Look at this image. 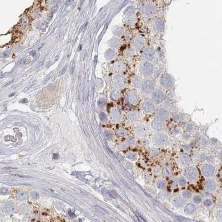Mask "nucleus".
<instances>
[{"label":"nucleus","instance_id":"nucleus-23","mask_svg":"<svg viewBox=\"0 0 222 222\" xmlns=\"http://www.w3.org/2000/svg\"><path fill=\"white\" fill-rule=\"evenodd\" d=\"M125 79L122 76H117L115 79V84L118 88H121L125 84Z\"/></svg>","mask_w":222,"mask_h":222},{"label":"nucleus","instance_id":"nucleus-22","mask_svg":"<svg viewBox=\"0 0 222 222\" xmlns=\"http://www.w3.org/2000/svg\"><path fill=\"white\" fill-rule=\"evenodd\" d=\"M173 204L176 207L178 208H180L184 206L185 201L183 198L177 197L174 198V200H173Z\"/></svg>","mask_w":222,"mask_h":222},{"label":"nucleus","instance_id":"nucleus-20","mask_svg":"<svg viewBox=\"0 0 222 222\" xmlns=\"http://www.w3.org/2000/svg\"><path fill=\"white\" fill-rule=\"evenodd\" d=\"M179 160L181 164L185 165L190 163L191 159L189 156L187 154H182L179 157Z\"/></svg>","mask_w":222,"mask_h":222},{"label":"nucleus","instance_id":"nucleus-6","mask_svg":"<svg viewBox=\"0 0 222 222\" xmlns=\"http://www.w3.org/2000/svg\"><path fill=\"white\" fill-rule=\"evenodd\" d=\"M153 141L156 146L164 147L168 143V137L164 133H158L153 137Z\"/></svg>","mask_w":222,"mask_h":222},{"label":"nucleus","instance_id":"nucleus-52","mask_svg":"<svg viewBox=\"0 0 222 222\" xmlns=\"http://www.w3.org/2000/svg\"><path fill=\"white\" fill-rule=\"evenodd\" d=\"M69 214H70V216H72L73 213H72V212H69Z\"/></svg>","mask_w":222,"mask_h":222},{"label":"nucleus","instance_id":"nucleus-7","mask_svg":"<svg viewBox=\"0 0 222 222\" xmlns=\"http://www.w3.org/2000/svg\"><path fill=\"white\" fill-rule=\"evenodd\" d=\"M157 11L156 6L152 3L149 2L144 4L142 8V13L144 16L147 18H151L153 16Z\"/></svg>","mask_w":222,"mask_h":222},{"label":"nucleus","instance_id":"nucleus-4","mask_svg":"<svg viewBox=\"0 0 222 222\" xmlns=\"http://www.w3.org/2000/svg\"><path fill=\"white\" fill-rule=\"evenodd\" d=\"M184 175L185 178L188 181H195L197 180L199 177V172L195 167H189L184 170Z\"/></svg>","mask_w":222,"mask_h":222},{"label":"nucleus","instance_id":"nucleus-29","mask_svg":"<svg viewBox=\"0 0 222 222\" xmlns=\"http://www.w3.org/2000/svg\"><path fill=\"white\" fill-rule=\"evenodd\" d=\"M182 196L185 199H188L191 197V193L188 190H184L182 192Z\"/></svg>","mask_w":222,"mask_h":222},{"label":"nucleus","instance_id":"nucleus-14","mask_svg":"<svg viewBox=\"0 0 222 222\" xmlns=\"http://www.w3.org/2000/svg\"><path fill=\"white\" fill-rule=\"evenodd\" d=\"M152 128L154 130L160 131L164 128V122L162 118L158 117L153 119L151 122Z\"/></svg>","mask_w":222,"mask_h":222},{"label":"nucleus","instance_id":"nucleus-21","mask_svg":"<svg viewBox=\"0 0 222 222\" xmlns=\"http://www.w3.org/2000/svg\"><path fill=\"white\" fill-rule=\"evenodd\" d=\"M196 210V208L194 204L192 203H189L185 206L184 208V212L187 214H192Z\"/></svg>","mask_w":222,"mask_h":222},{"label":"nucleus","instance_id":"nucleus-35","mask_svg":"<svg viewBox=\"0 0 222 222\" xmlns=\"http://www.w3.org/2000/svg\"><path fill=\"white\" fill-rule=\"evenodd\" d=\"M99 117H100V119H101V120L102 121H107V115H106L104 113H100V115H99Z\"/></svg>","mask_w":222,"mask_h":222},{"label":"nucleus","instance_id":"nucleus-43","mask_svg":"<svg viewBox=\"0 0 222 222\" xmlns=\"http://www.w3.org/2000/svg\"><path fill=\"white\" fill-rule=\"evenodd\" d=\"M157 53L158 54V56L160 57H164V53L163 51H162V49H159L158 50H157Z\"/></svg>","mask_w":222,"mask_h":222},{"label":"nucleus","instance_id":"nucleus-16","mask_svg":"<svg viewBox=\"0 0 222 222\" xmlns=\"http://www.w3.org/2000/svg\"><path fill=\"white\" fill-rule=\"evenodd\" d=\"M157 115L158 117L162 118V119H166L170 116V113L168 111L163 108H161L157 110Z\"/></svg>","mask_w":222,"mask_h":222},{"label":"nucleus","instance_id":"nucleus-3","mask_svg":"<svg viewBox=\"0 0 222 222\" xmlns=\"http://www.w3.org/2000/svg\"><path fill=\"white\" fill-rule=\"evenodd\" d=\"M155 82L153 79L147 78L143 80L140 89L142 93L146 95L151 94L153 90H155Z\"/></svg>","mask_w":222,"mask_h":222},{"label":"nucleus","instance_id":"nucleus-10","mask_svg":"<svg viewBox=\"0 0 222 222\" xmlns=\"http://www.w3.org/2000/svg\"><path fill=\"white\" fill-rule=\"evenodd\" d=\"M201 171L203 175L206 177H211L214 174L215 168L210 164H204L201 167Z\"/></svg>","mask_w":222,"mask_h":222},{"label":"nucleus","instance_id":"nucleus-9","mask_svg":"<svg viewBox=\"0 0 222 222\" xmlns=\"http://www.w3.org/2000/svg\"><path fill=\"white\" fill-rule=\"evenodd\" d=\"M165 95L163 90L160 89L154 90L151 93V98L156 104H159L163 101Z\"/></svg>","mask_w":222,"mask_h":222},{"label":"nucleus","instance_id":"nucleus-8","mask_svg":"<svg viewBox=\"0 0 222 222\" xmlns=\"http://www.w3.org/2000/svg\"><path fill=\"white\" fill-rule=\"evenodd\" d=\"M146 44L144 37L141 35L137 36L134 38L132 43L133 48L136 51H139L143 49Z\"/></svg>","mask_w":222,"mask_h":222},{"label":"nucleus","instance_id":"nucleus-48","mask_svg":"<svg viewBox=\"0 0 222 222\" xmlns=\"http://www.w3.org/2000/svg\"><path fill=\"white\" fill-rule=\"evenodd\" d=\"M187 130H188V131L192 130V129L193 128V126H192V125L191 124H189L187 126Z\"/></svg>","mask_w":222,"mask_h":222},{"label":"nucleus","instance_id":"nucleus-47","mask_svg":"<svg viewBox=\"0 0 222 222\" xmlns=\"http://www.w3.org/2000/svg\"><path fill=\"white\" fill-rule=\"evenodd\" d=\"M15 169V168H13V167H4V168H2V169L4 170H12Z\"/></svg>","mask_w":222,"mask_h":222},{"label":"nucleus","instance_id":"nucleus-12","mask_svg":"<svg viewBox=\"0 0 222 222\" xmlns=\"http://www.w3.org/2000/svg\"><path fill=\"white\" fill-rule=\"evenodd\" d=\"M164 22L160 18H156L152 23V29L156 32H161L164 29Z\"/></svg>","mask_w":222,"mask_h":222},{"label":"nucleus","instance_id":"nucleus-24","mask_svg":"<svg viewBox=\"0 0 222 222\" xmlns=\"http://www.w3.org/2000/svg\"><path fill=\"white\" fill-rule=\"evenodd\" d=\"M156 185L157 188H158L159 189H164L165 187L166 183H165V181L163 180V179H159V180H158L157 182H156Z\"/></svg>","mask_w":222,"mask_h":222},{"label":"nucleus","instance_id":"nucleus-53","mask_svg":"<svg viewBox=\"0 0 222 222\" xmlns=\"http://www.w3.org/2000/svg\"><path fill=\"white\" fill-rule=\"evenodd\" d=\"M79 49H78V50H79V49H80V50H81V48H82V45H80V46H79Z\"/></svg>","mask_w":222,"mask_h":222},{"label":"nucleus","instance_id":"nucleus-38","mask_svg":"<svg viewBox=\"0 0 222 222\" xmlns=\"http://www.w3.org/2000/svg\"><path fill=\"white\" fill-rule=\"evenodd\" d=\"M31 196L32 197V198H33L34 199H37L39 198V196H40V195H39L38 193H37V192H32V193H31Z\"/></svg>","mask_w":222,"mask_h":222},{"label":"nucleus","instance_id":"nucleus-37","mask_svg":"<svg viewBox=\"0 0 222 222\" xmlns=\"http://www.w3.org/2000/svg\"><path fill=\"white\" fill-rule=\"evenodd\" d=\"M119 41L118 39H114V40H112L111 44H112V46L117 47L119 45Z\"/></svg>","mask_w":222,"mask_h":222},{"label":"nucleus","instance_id":"nucleus-1","mask_svg":"<svg viewBox=\"0 0 222 222\" xmlns=\"http://www.w3.org/2000/svg\"><path fill=\"white\" fill-rule=\"evenodd\" d=\"M138 71L142 75L146 77H149L153 74L154 72V67L151 61H143L139 65Z\"/></svg>","mask_w":222,"mask_h":222},{"label":"nucleus","instance_id":"nucleus-33","mask_svg":"<svg viewBox=\"0 0 222 222\" xmlns=\"http://www.w3.org/2000/svg\"><path fill=\"white\" fill-rule=\"evenodd\" d=\"M124 65L122 63H117L115 66V70L118 71H120L121 70L124 69Z\"/></svg>","mask_w":222,"mask_h":222},{"label":"nucleus","instance_id":"nucleus-28","mask_svg":"<svg viewBox=\"0 0 222 222\" xmlns=\"http://www.w3.org/2000/svg\"><path fill=\"white\" fill-rule=\"evenodd\" d=\"M201 198L199 195H195L194 196H193V201H194V203L195 204H199L201 202Z\"/></svg>","mask_w":222,"mask_h":222},{"label":"nucleus","instance_id":"nucleus-32","mask_svg":"<svg viewBox=\"0 0 222 222\" xmlns=\"http://www.w3.org/2000/svg\"><path fill=\"white\" fill-rule=\"evenodd\" d=\"M94 207H95V208L97 209V210H98L100 211V212L103 213H107V211H106L105 209L103 208L100 207V206H98V205H95V206H94Z\"/></svg>","mask_w":222,"mask_h":222},{"label":"nucleus","instance_id":"nucleus-15","mask_svg":"<svg viewBox=\"0 0 222 222\" xmlns=\"http://www.w3.org/2000/svg\"><path fill=\"white\" fill-rule=\"evenodd\" d=\"M147 128L146 125L143 124H138L136 128V132L138 137H143L147 134Z\"/></svg>","mask_w":222,"mask_h":222},{"label":"nucleus","instance_id":"nucleus-25","mask_svg":"<svg viewBox=\"0 0 222 222\" xmlns=\"http://www.w3.org/2000/svg\"><path fill=\"white\" fill-rule=\"evenodd\" d=\"M126 157L131 161H135L138 158V155L134 152H129L127 154Z\"/></svg>","mask_w":222,"mask_h":222},{"label":"nucleus","instance_id":"nucleus-2","mask_svg":"<svg viewBox=\"0 0 222 222\" xmlns=\"http://www.w3.org/2000/svg\"><path fill=\"white\" fill-rule=\"evenodd\" d=\"M159 82L160 86L165 89L172 88L175 84L174 78L171 74L167 72L160 75Z\"/></svg>","mask_w":222,"mask_h":222},{"label":"nucleus","instance_id":"nucleus-46","mask_svg":"<svg viewBox=\"0 0 222 222\" xmlns=\"http://www.w3.org/2000/svg\"><path fill=\"white\" fill-rule=\"evenodd\" d=\"M67 68V66L66 65V66L63 68V70H62V72H61V74H62V75H63V74H65V72H66V71Z\"/></svg>","mask_w":222,"mask_h":222},{"label":"nucleus","instance_id":"nucleus-31","mask_svg":"<svg viewBox=\"0 0 222 222\" xmlns=\"http://www.w3.org/2000/svg\"><path fill=\"white\" fill-rule=\"evenodd\" d=\"M127 143L130 146H134L136 143V141L132 137H129L127 140Z\"/></svg>","mask_w":222,"mask_h":222},{"label":"nucleus","instance_id":"nucleus-34","mask_svg":"<svg viewBox=\"0 0 222 222\" xmlns=\"http://www.w3.org/2000/svg\"><path fill=\"white\" fill-rule=\"evenodd\" d=\"M204 204L206 207H209L212 205V201L210 199H206L204 201Z\"/></svg>","mask_w":222,"mask_h":222},{"label":"nucleus","instance_id":"nucleus-18","mask_svg":"<svg viewBox=\"0 0 222 222\" xmlns=\"http://www.w3.org/2000/svg\"><path fill=\"white\" fill-rule=\"evenodd\" d=\"M140 118H141V115H140V114L139 112L134 111L129 113V119L133 122H138L140 119Z\"/></svg>","mask_w":222,"mask_h":222},{"label":"nucleus","instance_id":"nucleus-50","mask_svg":"<svg viewBox=\"0 0 222 222\" xmlns=\"http://www.w3.org/2000/svg\"><path fill=\"white\" fill-rule=\"evenodd\" d=\"M58 157V156L57 154H54V156H53V158L54 159H57Z\"/></svg>","mask_w":222,"mask_h":222},{"label":"nucleus","instance_id":"nucleus-13","mask_svg":"<svg viewBox=\"0 0 222 222\" xmlns=\"http://www.w3.org/2000/svg\"><path fill=\"white\" fill-rule=\"evenodd\" d=\"M127 99L130 103L136 105L140 101L138 93L136 90H131L127 94Z\"/></svg>","mask_w":222,"mask_h":222},{"label":"nucleus","instance_id":"nucleus-11","mask_svg":"<svg viewBox=\"0 0 222 222\" xmlns=\"http://www.w3.org/2000/svg\"><path fill=\"white\" fill-rule=\"evenodd\" d=\"M141 108L144 112L149 113V112H153L154 110L155 105H154V103L153 102L152 100L146 99L142 102L141 103Z\"/></svg>","mask_w":222,"mask_h":222},{"label":"nucleus","instance_id":"nucleus-44","mask_svg":"<svg viewBox=\"0 0 222 222\" xmlns=\"http://www.w3.org/2000/svg\"><path fill=\"white\" fill-rule=\"evenodd\" d=\"M125 131L124 130H120L119 131V132H118V133L119 134L120 136H124V134H125Z\"/></svg>","mask_w":222,"mask_h":222},{"label":"nucleus","instance_id":"nucleus-26","mask_svg":"<svg viewBox=\"0 0 222 222\" xmlns=\"http://www.w3.org/2000/svg\"><path fill=\"white\" fill-rule=\"evenodd\" d=\"M162 173L165 176H170L172 174V172L169 167H164L162 170Z\"/></svg>","mask_w":222,"mask_h":222},{"label":"nucleus","instance_id":"nucleus-41","mask_svg":"<svg viewBox=\"0 0 222 222\" xmlns=\"http://www.w3.org/2000/svg\"><path fill=\"white\" fill-rule=\"evenodd\" d=\"M104 104H105V102H104V101H103V100H99V101L98 102V105L100 108L103 107L104 106Z\"/></svg>","mask_w":222,"mask_h":222},{"label":"nucleus","instance_id":"nucleus-42","mask_svg":"<svg viewBox=\"0 0 222 222\" xmlns=\"http://www.w3.org/2000/svg\"><path fill=\"white\" fill-rule=\"evenodd\" d=\"M104 135H105V137H106V138H107V139L111 138V137H112V135H111V133L109 132V131H106L105 132H104Z\"/></svg>","mask_w":222,"mask_h":222},{"label":"nucleus","instance_id":"nucleus-30","mask_svg":"<svg viewBox=\"0 0 222 222\" xmlns=\"http://www.w3.org/2000/svg\"><path fill=\"white\" fill-rule=\"evenodd\" d=\"M215 217H216L217 220L219 221L222 222V210H218L217 211Z\"/></svg>","mask_w":222,"mask_h":222},{"label":"nucleus","instance_id":"nucleus-27","mask_svg":"<svg viewBox=\"0 0 222 222\" xmlns=\"http://www.w3.org/2000/svg\"><path fill=\"white\" fill-rule=\"evenodd\" d=\"M178 183L179 186H181V187H184V186H185L186 184H187V181H186L185 178L181 177L178 179Z\"/></svg>","mask_w":222,"mask_h":222},{"label":"nucleus","instance_id":"nucleus-36","mask_svg":"<svg viewBox=\"0 0 222 222\" xmlns=\"http://www.w3.org/2000/svg\"><path fill=\"white\" fill-rule=\"evenodd\" d=\"M123 32V29L121 27H118L115 29V33L117 35H120L121 34H122Z\"/></svg>","mask_w":222,"mask_h":222},{"label":"nucleus","instance_id":"nucleus-19","mask_svg":"<svg viewBox=\"0 0 222 222\" xmlns=\"http://www.w3.org/2000/svg\"><path fill=\"white\" fill-rule=\"evenodd\" d=\"M206 187L209 191L214 192L216 189V183L212 179H208L206 182Z\"/></svg>","mask_w":222,"mask_h":222},{"label":"nucleus","instance_id":"nucleus-49","mask_svg":"<svg viewBox=\"0 0 222 222\" xmlns=\"http://www.w3.org/2000/svg\"><path fill=\"white\" fill-rule=\"evenodd\" d=\"M187 134V136H185V134H184V135L183 136V137H184V139H185V140H188V139L189 138L190 135L189 134Z\"/></svg>","mask_w":222,"mask_h":222},{"label":"nucleus","instance_id":"nucleus-51","mask_svg":"<svg viewBox=\"0 0 222 222\" xmlns=\"http://www.w3.org/2000/svg\"><path fill=\"white\" fill-rule=\"evenodd\" d=\"M219 198H220V199L221 200V201H222V193L220 194V196H219Z\"/></svg>","mask_w":222,"mask_h":222},{"label":"nucleus","instance_id":"nucleus-17","mask_svg":"<svg viewBox=\"0 0 222 222\" xmlns=\"http://www.w3.org/2000/svg\"><path fill=\"white\" fill-rule=\"evenodd\" d=\"M144 79L140 76H136L133 78L132 79V84L136 88H140L142 86V83L143 82Z\"/></svg>","mask_w":222,"mask_h":222},{"label":"nucleus","instance_id":"nucleus-45","mask_svg":"<svg viewBox=\"0 0 222 222\" xmlns=\"http://www.w3.org/2000/svg\"><path fill=\"white\" fill-rule=\"evenodd\" d=\"M4 192V194H6L8 192V190L6 188H3L1 190V193H3Z\"/></svg>","mask_w":222,"mask_h":222},{"label":"nucleus","instance_id":"nucleus-39","mask_svg":"<svg viewBox=\"0 0 222 222\" xmlns=\"http://www.w3.org/2000/svg\"><path fill=\"white\" fill-rule=\"evenodd\" d=\"M12 176H15V177H19V178H29V176H26V175L24 174H12Z\"/></svg>","mask_w":222,"mask_h":222},{"label":"nucleus","instance_id":"nucleus-40","mask_svg":"<svg viewBox=\"0 0 222 222\" xmlns=\"http://www.w3.org/2000/svg\"><path fill=\"white\" fill-rule=\"evenodd\" d=\"M135 19L133 16H131L130 18H129L127 20V22H128L129 24H133L135 22Z\"/></svg>","mask_w":222,"mask_h":222},{"label":"nucleus","instance_id":"nucleus-5","mask_svg":"<svg viewBox=\"0 0 222 222\" xmlns=\"http://www.w3.org/2000/svg\"><path fill=\"white\" fill-rule=\"evenodd\" d=\"M141 56L144 60L152 61L156 58L157 54L156 50L154 48L151 47H147L142 49Z\"/></svg>","mask_w":222,"mask_h":222}]
</instances>
